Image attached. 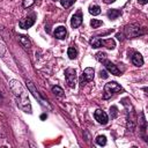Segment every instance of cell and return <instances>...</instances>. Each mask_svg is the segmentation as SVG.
<instances>
[{"label": "cell", "mask_w": 148, "mask_h": 148, "mask_svg": "<svg viewBox=\"0 0 148 148\" xmlns=\"http://www.w3.org/2000/svg\"><path fill=\"white\" fill-rule=\"evenodd\" d=\"M67 54L69 57V59H75L77 57V50L75 46H69L67 50Z\"/></svg>", "instance_id": "16"}, {"label": "cell", "mask_w": 148, "mask_h": 148, "mask_svg": "<svg viewBox=\"0 0 148 148\" xmlns=\"http://www.w3.org/2000/svg\"><path fill=\"white\" fill-rule=\"evenodd\" d=\"M53 1H56V0H53Z\"/></svg>", "instance_id": "31"}, {"label": "cell", "mask_w": 148, "mask_h": 148, "mask_svg": "<svg viewBox=\"0 0 148 148\" xmlns=\"http://www.w3.org/2000/svg\"><path fill=\"white\" fill-rule=\"evenodd\" d=\"M138 1H139L140 5H146V3L148 2V0H138Z\"/></svg>", "instance_id": "27"}, {"label": "cell", "mask_w": 148, "mask_h": 148, "mask_svg": "<svg viewBox=\"0 0 148 148\" xmlns=\"http://www.w3.org/2000/svg\"><path fill=\"white\" fill-rule=\"evenodd\" d=\"M46 117H47V116H46V114H45V113H43V114H42V116H40V119H45V118H46Z\"/></svg>", "instance_id": "29"}, {"label": "cell", "mask_w": 148, "mask_h": 148, "mask_svg": "<svg viewBox=\"0 0 148 148\" xmlns=\"http://www.w3.org/2000/svg\"><path fill=\"white\" fill-rule=\"evenodd\" d=\"M95 142H96L98 146H105V145H106V136H105V135H98V136L95 139Z\"/></svg>", "instance_id": "19"}, {"label": "cell", "mask_w": 148, "mask_h": 148, "mask_svg": "<svg viewBox=\"0 0 148 148\" xmlns=\"http://www.w3.org/2000/svg\"><path fill=\"white\" fill-rule=\"evenodd\" d=\"M102 24H103V22H102L101 20H97V18H92V20L90 21V27H91V28H94V29L99 28Z\"/></svg>", "instance_id": "20"}, {"label": "cell", "mask_w": 148, "mask_h": 148, "mask_svg": "<svg viewBox=\"0 0 148 148\" xmlns=\"http://www.w3.org/2000/svg\"><path fill=\"white\" fill-rule=\"evenodd\" d=\"M65 77H66V82H67L68 87L74 88L76 84V71L72 67H68L65 71Z\"/></svg>", "instance_id": "5"}, {"label": "cell", "mask_w": 148, "mask_h": 148, "mask_svg": "<svg viewBox=\"0 0 148 148\" xmlns=\"http://www.w3.org/2000/svg\"><path fill=\"white\" fill-rule=\"evenodd\" d=\"M35 20H36V15L32 13L31 15H29V16L22 18V20L18 22V25H20V28H22V29H29V28H31V27L34 25Z\"/></svg>", "instance_id": "8"}, {"label": "cell", "mask_w": 148, "mask_h": 148, "mask_svg": "<svg viewBox=\"0 0 148 148\" xmlns=\"http://www.w3.org/2000/svg\"><path fill=\"white\" fill-rule=\"evenodd\" d=\"M18 42L21 43V45L25 49V50H29L30 49V46H31V43H30V40H29V38L27 37V36H23V35H20L18 37Z\"/></svg>", "instance_id": "14"}, {"label": "cell", "mask_w": 148, "mask_h": 148, "mask_svg": "<svg viewBox=\"0 0 148 148\" xmlns=\"http://www.w3.org/2000/svg\"><path fill=\"white\" fill-rule=\"evenodd\" d=\"M52 92H53L56 96H58V97H61V96L64 95V90H62V88L59 87V86H53V87H52Z\"/></svg>", "instance_id": "18"}, {"label": "cell", "mask_w": 148, "mask_h": 148, "mask_svg": "<svg viewBox=\"0 0 148 148\" xmlns=\"http://www.w3.org/2000/svg\"><path fill=\"white\" fill-rule=\"evenodd\" d=\"M27 87H28V89H29V91H30V92H31V94H32V95H34V96H35V97H36L37 99H39V101H40V103H42V104H44V105H46L47 108H51V106L49 105V103H47V102H46L45 99H43V98L40 97V95H39V92H38V90L36 89V87H35V84H34V83H32V82H31L30 80H27Z\"/></svg>", "instance_id": "7"}, {"label": "cell", "mask_w": 148, "mask_h": 148, "mask_svg": "<svg viewBox=\"0 0 148 148\" xmlns=\"http://www.w3.org/2000/svg\"><path fill=\"white\" fill-rule=\"evenodd\" d=\"M123 90L121 86H119L117 82L114 81H111V82H108L105 83L104 86V92H103V98L104 99H109L111 96H113L114 94H118Z\"/></svg>", "instance_id": "3"}, {"label": "cell", "mask_w": 148, "mask_h": 148, "mask_svg": "<svg viewBox=\"0 0 148 148\" xmlns=\"http://www.w3.org/2000/svg\"><path fill=\"white\" fill-rule=\"evenodd\" d=\"M82 13L81 10H77L76 14H74L72 16V20H71V25L72 28H79L81 24H82Z\"/></svg>", "instance_id": "11"}, {"label": "cell", "mask_w": 148, "mask_h": 148, "mask_svg": "<svg viewBox=\"0 0 148 148\" xmlns=\"http://www.w3.org/2000/svg\"><path fill=\"white\" fill-rule=\"evenodd\" d=\"M5 52H6V46H5V44L2 43V40L0 39V57H2V56L5 54Z\"/></svg>", "instance_id": "24"}, {"label": "cell", "mask_w": 148, "mask_h": 148, "mask_svg": "<svg viewBox=\"0 0 148 148\" xmlns=\"http://www.w3.org/2000/svg\"><path fill=\"white\" fill-rule=\"evenodd\" d=\"M89 43H90V45H91L94 49H97V47H101V46H105V47L112 50V49H114V46H116L114 40L111 39V38H109V39H101V38H98V37H92V38L89 40Z\"/></svg>", "instance_id": "4"}, {"label": "cell", "mask_w": 148, "mask_h": 148, "mask_svg": "<svg viewBox=\"0 0 148 148\" xmlns=\"http://www.w3.org/2000/svg\"><path fill=\"white\" fill-rule=\"evenodd\" d=\"M66 35H67V31H66V28L64 25H59V27L56 28V30H54V37L57 39H64L66 37Z\"/></svg>", "instance_id": "12"}, {"label": "cell", "mask_w": 148, "mask_h": 148, "mask_svg": "<svg viewBox=\"0 0 148 148\" xmlns=\"http://www.w3.org/2000/svg\"><path fill=\"white\" fill-rule=\"evenodd\" d=\"M120 15H121V10H119V9L113 8V9H109V12H108V17L110 20H116Z\"/></svg>", "instance_id": "15"}, {"label": "cell", "mask_w": 148, "mask_h": 148, "mask_svg": "<svg viewBox=\"0 0 148 148\" xmlns=\"http://www.w3.org/2000/svg\"><path fill=\"white\" fill-rule=\"evenodd\" d=\"M99 74H101V77H103V79H108V74H106V71H105V69L101 71Z\"/></svg>", "instance_id": "26"}, {"label": "cell", "mask_w": 148, "mask_h": 148, "mask_svg": "<svg viewBox=\"0 0 148 148\" xmlns=\"http://www.w3.org/2000/svg\"><path fill=\"white\" fill-rule=\"evenodd\" d=\"M89 13L91 14V15H98L99 13H101V7L99 6H97V5H92V6H90L89 7Z\"/></svg>", "instance_id": "17"}, {"label": "cell", "mask_w": 148, "mask_h": 148, "mask_svg": "<svg viewBox=\"0 0 148 148\" xmlns=\"http://www.w3.org/2000/svg\"><path fill=\"white\" fill-rule=\"evenodd\" d=\"M110 111L112 112V116H111V117H112V118H116V117H117V108H116V106H111V108H110Z\"/></svg>", "instance_id": "25"}, {"label": "cell", "mask_w": 148, "mask_h": 148, "mask_svg": "<svg viewBox=\"0 0 148 148\" xmlns=\"http://www.w3.org/2000/svg\"><path fill=\"white\" fill-rule=\"evenodd\" d=\"M132 62H133V65L140 67V66L143 65V57H142L139 52H135V53L132 56Z\"/></svg>", "instance_id": "13"}, {"label": "cell", "mask_w": 148, "mask_h": 148, "mask_svg": "<svg viewBox=\"0 0 148 148\" xmlns=\"http://www.w3.org/2000/svg\"><path fill=\"white\" fill-rule=\"evenodd\" d=\"M105 3H112V2H114L116 0H103Z\"/></svg>", "instance_id": "28"}, {"label": "cell", "mask_w": 148, "mask_h": 148, "mask_svg": "<svg viewBox=\"0 0 148 148\" xmlns=\"http://www.w3.org/2000/svg\"><path fill=\"white\" fill-rule=\"evenodd\" d=\"M96 58H97L98 61L103 62V61L106 59V54H105L104 52H97V53H96Z\"/></svg>", "instance_id": "22"}, {"label": "cell", "mask_w": 148, "mask_h": 148, "mask_svg": "<svg viewBox=\"0 0 148 148\" xmlns=\"http://www.w3.org/2000/svg\"><path fill=\"white\" fill-rule=\"evenodd\" d=\"M74 1H75V0H60V3H61L62 7L68 8V7H71V6L74 3Z\"/></svg>", "instance_id": "21"}, {"label": "cell", "mask_w": 148, "mask_h": 148, "mask_svg": "<svg viewBox=\"0 0 148 148\" xmlns=\"http://www.w3.org/2000/svg\"><path fill=\"white\" fill-rule=\"evenodd\" d=\"M124 32L127 38H134V37H139V36L143 35L146 32V29L143 27L139 25L138 23H131L125 27Z\"/></svg>", "instance_id": "2"}, {"label": "cell", "mask_w": 148, "mask_h": 148, "mask_svg": "<svg viewBox=\"0 0 148 148\" xmlns=\"http://www.w3.org/2000/svg\"><path fill=\"white\" fill-rule=\"evenodd\" d=\"M103 64H104V66H105V68H106V71L108 72H110L111 74H113V75H117V76H119L121 73H120V71L118 69V67L113 64V62H111L110 60H108V59H105L104 61H103Z\"/></svg>", "instance_id": "10"}, {"label": "cell", "mask_w": 148, "mask_h": 148, "mask_svg": "<svg viewBox=\"0 0 148 148\" xmlns=\"http://www.w3.org/2000/svg\"><path fill=\"white\" fill-rule=\"evenodd\" d=\"M35 2H36V0H23L22 6H23V8H28V7L32 6Z\"/></svg>", "instance_id": "23"}, {"label": "cell", "mask_w": 148, "mask_h": 148, "mask_svg": "<svg viewBox=\"0 0 148 148\" xmlns=\"http://www.w3.org/2000/svg\"><path fill=\"white\" fill-rule=\"evenodd\" d=\"M117 38L120 40V39H121V35H120V34H117Z\"/></svg>", "instance_id": "30"}, {"label": "cell", "mask_w": 148, "mask_h": 148, "mask_svg": "<svg viewBox=\"0 0 148 148\" xmlns=\"http://www.w3.org/2000/svg\"><path fill=\"white\" fill-rule=\"evenodd\" d=\"M94 76H95V71H94V68L87 67V68L83 71L81 77H80V86L83 87L87 82L92 81V80H94Z\"/></svg>", "instance_id": "6"}, {"label": "cell", "mask_w": 148, "mask_h": 148, "mask_svg": "<svg viewBox=\"0 0 148 148\" xmlns=\"http://www.w3.org/2000/svg\"><path fill=\"white\" fill-rule=\"evenodd\" d=\"M9 87L16 98V103L18 105V108L21 110H23L24 112L31 113V105H30V101L28 97V94L25 92L22 83L17 80H10L9 81Z\"/></svg>", "instance_id": "1"}, {"label": "cell", "mask_w": 148, "mask_h": 148, "mask_svg": "<svg viewBox=\"0 0 148 148\" xmlns=\"http://www.w3.org/2000/svg\"><path fill=\"white\" fill-rule=\"evenodd\" d=\"M94 118H95V120H97L102 125H105L109 121V117H108L106 112L103 111V110H99V109L94 112Z\"/></svg>", "instance_id": "9"}]
</instances>
